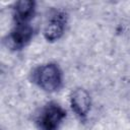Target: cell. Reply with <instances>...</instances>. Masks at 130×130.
I'll return each instance as SVG.
<instances>
[{"mask_svg":"<svg viewBox=\"0 0 130 130\" xmlns=\"http://www.w3.org/2000/svg\"><path fill=\"white\" fill-rule=\"evenodd\" d=\"M36 13V2L32 0H19L12 7V16L15 23H29Z\"/></svg>","mask_w":130,"mask_h":130,"instance_id":"8992f818","label":"cell"},{"mask_svg":"<svg viewBox=\"0 0 130 130\" xmlns=\"http://www.w3.org/2000/svg\"><path fill=\"white\" fill-rule=\"evenodd\" d=\"M31 80L41 89L47 92H54L61 88L63 74L57 64L47 63L34 69L31 72Z\"/></svg>","mask_w":130,"mask_h":130,"instance_id":"6da1fadb","label":"cell"},{"mask_svg":"<svg viewBox=\"0 0 130 130\" xmlns=\"http://www.w3.org/2000/svg\"><path fill=\"white\" fill-rule=\"evenodd\" d=\"M90 95L86 89L78 87L71 91L70 94V106L74 114L83 120L87 117L90 111Z\"/></svg>","mask_w":130,"mask_h":130,"instance_id":"5b68a950","label":"cell"},{"mask_svg":"<svg viewBox=\"0 0 130 130\" xmlns=\"http://www.w3.org/2000/svg\"><path fill=\"white\" fill-rule=\"evenodd\" d=\"M67 23V14L62 10H53L44 27V38L47 42H56L64 34Z\"/></svg>","mask_w":130,"mask_h":130,"instance_id":"277c9868","label":"cell"},{"mask_svg":"<svg viewBox=\"0 0 130 130\" xmlns=\"http://www.w3.org/2000/svg\"><path fill=\"white\" fill-rule=\"evenodd\" d=\"M65 118L66 111L58 103L49 102L38 114L36 124L39 130H58Z\"/></svg>","mask_w":130,"mask_h":130,"instance_id":"7a4b0ae2","label":"cell"},{"mask_svg":"<svg viewBox=\"0 0 130 130\" xmlns=\"http://www.w3.org/2000/svg\"><path fill=\"white\" fill-rule=\"evenodd\" d=\"M34 37V27L29 23H15L5 39L7 48L13 51L23 49Z\"/></svg>","mask_w":130,"mask_h":130,"instance_id":"3957f363","label":"cell"}]
</instances>
